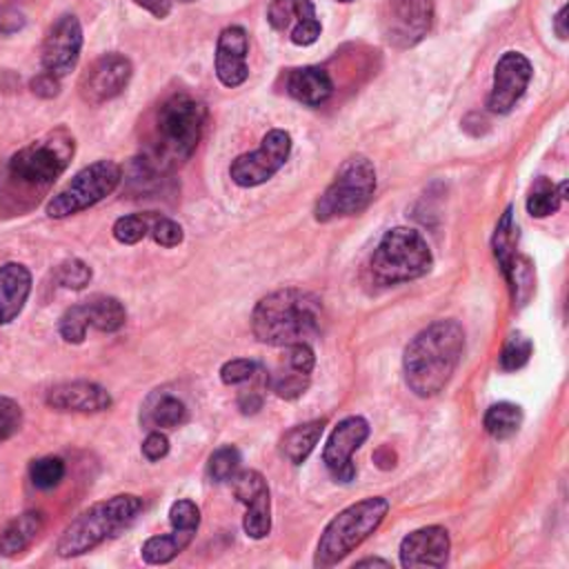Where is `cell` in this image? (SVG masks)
<instances>
[{"label":"cell","mask_w":569,"mask_h":569,"mask_svg":"<svg viewBox=\"0 0 569 569\" xmlns=\"http://www.w3.org/2000/svg\"><path fill=\"white\" fill-rule=\"evenodd\" d=\"M44 529L42 511H24L0 529V556L22 553Z\"/></svg>","instance_id":"7402d4cb"},{"label":"cell","mask_w":569,"mask_h":569,"mask_svg":"<svg viewBox=\"0 0 569 569\" xmlns=\"http://www.w3.org/2000/svg\"><path fill=\"white\" fill-rule=\"evenodd\" d=\"M167 453H169V438L160 431L147 433V438L142 440V456L149 462H156V460H162Z\"/></svg>","instance_id":"ee69618b"},{"label":"cell","mask_w":569,"mask_h":569,"mask_svg":"<svg viewBox=\"0 0 569 569\" xmlns=\"http://www.w3.org/2000/svg\"><path fill=\"white\" fill-rule=\"evenodd\" d=\"M509 287H511V296H513V302L518 307H525L527 300L531 298L533 293V264L527 256H520L516 253L505 267H500Z\"/></svg>","instance_id":"f1b7e54d"},{"label":"cell","mask_w":569,"mask_h":569,"mask_svg":"<svg viewBox=\"0 0 569 569\" xmlns=\"http://www.w3.org/2000/svg\"><path fill=\"white\" fill-rule=\"evenodd\" d=\"M369 438V422L362 416L342 418L322 449V462L336 482H351L356 478V465L351 456Z\"/></svg>","instance_id":"7c38bea8"},{"label":"cell","mask_w":569,"mask_h":569,"mask_svg":"<svg viewBox=\"0 0 569 569\" xmlns=\"http://www.w3.org/2000/svg\"><path fill=\"white\" fill-rule=\"evenodd\" d=\"M433 267V256L420 231L409 227L389 229L369 262L371 276L380 284H398L422 278Z\"/></svg>","instance_id":"52a82bcc"},{"label":"cell","mask_w":569,"mask_h":569,"mask_svg":"<svg viewBox=\"0 0 569 569\" xmlns=\"http://www.w3.org/2000/svg\"><path fill=\"white\" fill-rule=\"evenodd\" d=\"M22 425V409L16 400L0 396V442L9 440Z\"/></svg>","instance_id":"b9f144b4"},{"label":"cell","mask_w":569,"mask_h":569,"mask_svg":"<svg viewBox=\"0 0 569 569\" xmlns=\"http://www.w3.org/2000/svg\"><path fill=\"white\" fill-rule=\"evenodd\" d=\"M149 227H151V216L149 213H129V216H122L113 222L111 233L122 244H136L149 233Z\"/></svg>","instance_id":"d6a6232c"},{"label":"cell","mask_w":569,"mask_h":569,"mask_svg":"<svg viewBox=\"0 0 569 569\" xmlns=\"http://www.w3.org/2000/svg\"><path fill=\"white\" fill-rule=\"evenodd\" d=\"M262 407V396L256 389H244L238 396V409L242 413H256Z\"/></svg>","instance_id":"bcb514c9"},{"label":"cell","mask_w":569,"mask_h":569,"mask_svg":"<svg viewBox=\"0 0 569 569\" xmlns=\"http://www.w3.org/2000/svg\"><path fill=\"white\" fill-rule=\"evenodd\" d=\"M31 91L38 96V98H56L60 93V78H56L53 73L49 71H40L31 78Z\"/></svg>","instance_id":"f6af8a7d"},{"label":"cell","mask_w":569,"mask_h":569,"mask_svg":"<svg viewBox=\"0 0 569 569\" xmlns=\"http://www.w3.org/2000/svg\"><path fill=\"white\" fill-rule=\"evenodd\" d=\"M47 405L56 411H73V413H98L107 411L113 405L111 393L89 380H71V382H60L53 385L47 396Z\"/></svg>","instance_id":"d6986e66"},{"label":"cell","mask_w":569,"mask_h":569,"mask_svg":"<svg viewBox=\"0 0 569 569\" xmlns=\"http://www.w3.org/2000/svg\"><path fill=\"white\" fill-rule=\"evenodd\" d=\"M151 422L156 427L176 429L187 422V407L176 396H162L151 409Z\"/></svg>","instance_id":"e575fe53"},{"label":"cell","mask_w":569,"mask_h":569,"mask_svg":"<svg viewBox=\"0 0 569 569\" xmlns=\"http://www.w3.org/2000/svg\"><path fill=\"white\" fill-rule=\"evenodd\" d=\"M356 567H391V562L385 558H362L356 562Z\"/></svg>","instance_id":"816d5d0a"},{"label":"cell","mask_w":569,"mask_h":569,"mask_svg":"<svg viewBox=\"0 0 569 569\" xmlns=\"http://www.w3.org/2000/svg\"><path fill=\"white\" fill-rule=\"evenodd\" d=\"M56 280L60 287L64 289H84L91 280V267L78 258H71V260H64L58 264L56 269Z\"/></svg>","instance_id":"74e56055"},{"label":"cell","mask_w":569,"mask_h":569,"mask_svg":"<svg viewBox=\"0 0 569 569\" xmlns=\"http://www.w3.org/2000/svg\"><path fill=\"white\" fill-rule=\"evenodd\" d=\"M169 522L173 529L180 531H198L200 525V507L193 500H176L169 507Z\"/></svg>","instance_id":"f35d334b"},{"label":"cell","mask_w":569,"mask_h":569,"mask_svg":"<svg viewBox=\"0 0 569 569\" xmlns=\"http://www.w3.org/2000/svg\"><path fill=\"white\" fill-rule=\"evenodd\" d=\"M516 244H518V229L513 222V207H507L493 231V253L500 267H505L518 253Z\"/></svg>","instance_id":"f546056e"},{"label":"cell","mask_w":569,"mask_h":569,"mask_svg":"<svg viewBox=\"0 0 569 569\" xmlns=\"http://www.w3.org/2000/svg\"><path fill=\"white\" fill-rule=\"evenodd\" d=\"M531 62L520 51H507L500 56L493 69V84L487 98V107L493 113H509L525 96L531 80Z\"/></svg>","instance_id":"9a60e30c"},{"label":"cell","mask_w":569,"mask_h":569,"mask_svg":"<svg viewBox=\"0 0 569 569\" xmlns=\"http://www.w3.org/2000/svg\"><path fill=\"white\" fill-rule=\"evenodd\" d=\"M247 513L242 518V529L249 538L260 540L271 531V496L269 487H262L253 496H249L244 502Z\"/></svg>","instance_id":"484cf974"},{"label":"cell","mask_w":569,"mask_h":569,"mask_svg":"<svg viewBox=\"0 0 569 569\" xmlns=\"http://www.w3.org/2000/svg\"><path fill=\"white\" fill-rule=\"evenodd\" d=\"M567 4H562L560 7V11L556 13V18H553V31H556V36L560 38V40H567Z\"/></svg>","instance_id":"f907efd6"},{"label":"cell","mask_w":569,"mask_h":569,"mask_svg":"<svg viewBox=\"0 0 569 569\" xmlns=\"http://www.w3.org/2000/svg\"><path fill=\"white\" fill-rule=\"evenodd\" d=\"M373 462L380 467V469H391L396 465V453L391 451V447L382 445L376 453H373Z\"/></svg>","instance_id":"681fc988"},{"label":"cell","mask_w":569,"mask_h":569,"mask_svg":"<svg viewBox=\"0 0 569 569\" xmlns=\"http://www.w3.org/2000/svg\"><path fill=\"white\" fill-rule=\"evenodd\" d=\"M24 24V18L16 9H4L0 13V33H13Z\"/></svg>","instance_id":"c3c4849f"},{"label":"cell","mask_w":569,"mask_h":569,"mask_svg":"<svg viewBox=\"0 0 569 569\" xmlns=\"http://www.w3.org/2000/svg\"><path fill=\"white\" fill-rule=\"evenodd\" d=\"M485 431L496 440H507L518 433L522 425V409L513 402H496L485 411Z\"/></svg>","instance_id":"83f0119b"},{"label":"cell","mask_w":569,"mask_h":569,"mask_svg":"<svg viewBox=\"0 0 569 569\" xmlns=\"http://www.w3.org/2000/svg\"><path fill=\"white\" fill-rule=\"evenodd\" d=\"M338 2H351V0H338Z\"/></svg>","instance_id":"db71d44e"},{"label":"cell","mask_w":569,"mask_h":569,"mask_svg":"<svg viewBox=\"0 0 569 569\" xmlns=\"http://www.w3.org/2000/svg\"><path fill=\"white\" fill-rule=\"evenodd\" d=\"M313 365H316V356L307 342H293L287 347V367L311 376Z\"/></svg>","instance_id":"7bdbcfd3"},{"label":"cell","mask_w":569,"mask_h":569,"mask_svg":"<svg viewBox=\"0 0 569 569\" xmlns=\"http://www.w3.org/2000/svg\"><path fill=\"white\" fill-rule=\"evenodd\" d=\"M322 320V305L313 293L287 287L271 291L256 302L251 331L262 345L289 347L318 336Z\"/></svg>","instance_id":"7a4b0ae2"},{"label":"cell","mask_w":569,"mask_h":569,"mask_svg":"<svg viewBox=\"0 0 569 569\" xmlns=\"http://www.w3.org/2000/svg\"><path fill=\"white\" fill-rule=\"evenodd\" d=\"M258 371V365L249 358H233V360H227L222 367H220V380L224 385H240V382H247L256 376Z\"/></svg>","instance_id":"60d3db41"},{"label":"cell","mask_w":569,"mask_h":569,"mask_svg":"<svg viewBox=\"0 0 569 569\" xmlns=\"http://www.w3.org/2000/svg\"><path fill=\"white\" fill-rule=\"evenodd\" d=\"M247 53H249L247 31L238 24L224 27L218 36L216 58H213L216 76L224 87L233 89V87H240L247 80V76H249Z\"/></svg>","instance_id":"ac0fdd59"},{"label":"cell","mask_w":569,"mask_h":569,"mask_svg":"<svg viewBox=\"0 0 569 569\" xmlns=\"http://www.w3.org/2000/svg\"><path fill=\"white\" fill-rule=\"evenodd\" d=\"M267 20L276 31L289 29V38L298 47L313 44L322 31L311 0H271Z\"/></svg>","instance_id":"2e32d148"},{"label":"cell","mask_w":569,"mask_h":569,"mask_svg":"<svg viewBox=\"0 0 569 569\" xmlns=\"http://www.w3.org/2000/svg\"><path fill=\"white\" fill-rule=\"evenodd\" d=\"M240 469V451L233 445L218 447L207 462V476L211 482H229Z\"/></svg>","instance_id":"4dcf8cb0"},{"label":"cell","mask_w":569,"mask_h":569,"mask_svg":"<svg viewBox=\"0 0 569 569\" xmlns=\"http://www.w3.org/2000/svg\"><path fill=\"white\" fill-rule=\"evenodd\" d=\"M149 231H151V236H153V240L160 244V247H167V249H171V247H178L180 242H182V227L176 222V220H171V218H151V227H149Z\"/></svg>","instance_id":"ab89813d"},{"label":"cell","mask_w":569,"mask_h":569,"mask_svg":"<svg viewBox=\"0 0 569 569\" xmlns=\"http://www.w3.org/2000/svg\"><path fill=\"white\" fill-rule=\"evenodd\" d=\"M142 511V498L136 493H118L113 498L100 500L78 513L60 533L56 551L62 558L82 556L109 538H116L127 527L133 525Z\"/></svg>","instance_id":"3957f363"},{"label":"cell","mask_w":569,"mask_h":569,"mask_svg":"<svg viewBox=\"0 0 569 569\" xmlns=\"http://www.w3.org/2000/svg\"><path fill=\"white\" fill-rule=\"evenodd\" d=\"M133 76V64L122 53H104L82 73L78 89L89 104H102L120 96Z\"/></svg>","instance_id":"4fadbf2b"},{"label":"cell","mask_w":569,"mask_h":569,"mask_svg":"<svg viewBox=\"0 0 569 569\" xmlns=\"http://www.w3.org/2000/svg\"><path fill=\"white\" fill-rule=\"evenodd\" d=\"M82 305H84V311L89 318V327H96L98 331L113 333L120 327H124V322H127V309L113 296H93V298L84 300Z\"/></svg>","instance_id":"cb8c5ba5"},{"label":"cell","mask_w":569,"mask_h":569,"mask_svg":"<svg viewBox=\"0 0 569 569\" xmlns=\"http://www.w3.org/2000/svg\"><path fill=\"white\" fill-rule=\"evenodd\" d=\"M376 193V169L367 156L347 158L336 171L331 184L316 202L318 222L347 218L365 211Z\"/></svg>","instance_id":"ba28073f"},{"label":"cell","mask_w":569,"mask_h":569,"mask_svg":"<svg viewBox=\"0 0 569 569\" xmlns=\"http://www.w3.org/2000/svg\"><path fill=\"white\" fill-rule=\"evenodd\" d=\"M287 91L307 107H320L333 93V82L320 67H298L287 78Z\"/></svg>","instance_id":"44dd1931"},{"label":"cell","mask_w":569,"mask_h":569,"mask_svg":"<svg viewBox=\"0 0 569 569\" xmlns=\"http://www.w3.org/2000/svg\"><path fill=\"white\" fill-rule=\"evenodd\" d=\"M122 180V169L113 160H98L80 169L51 200L44 211L49 218H69L104 200Z\"/></svg>","instance_id":"9c48e42d"},{"label":"cell","mask_w":569,"mask_h":569,"mask_svg":"<svg viewBox=\"0 0 569 569\" xmlns=\"http://www.w3.org/2000/svg\"><path fill=\"white\" fill-rule=\"evenodd\" d=\"M31 293V273L20 262L0 267V325L16 320Z\"/></svg>","instance_id":"ffe728a7"},{"label":"cell","mask_w":569,"mask_h":569,"mask_svg":"<svg viewBox=\"0 0 569 569\" xmlns=\"http://www.w3.org/2000/svg\"><path fill=\"white\" fill-rule=\"evenodd\" d=\"M291 153V136L284 129H271L264 133L258 149L240 153L229 164V176L238 187H258L273 178Z\"/></svg>","instance_id":"30bf717a"},{"label":"cell","mask_w":569,"mask_h":569,"mask_svg":"<svg viewBox=\"0 0 569 569\" xmlns=\"http://www.w3.org/2000/svg\"><path fill=\"white\" fill-rule=\"evenodd\" d=\"M309 387V376L293 371L291 367H287V371H276V376L271 378V389L278 398L284 400H296L300 398Z\"/></svg>","instance_id":"8d00e7d4"},{"label":"cell","mask_w":569,"mask_h":569,"mask_svg":"<svg viewBox=\"0 0 569 569\" xmlns=\"http://www.w3.org/2000/svg\"><path fill=\"white\" fill-rule=\"evenodd\" d=\"M207 109L189 93L169 96L156 116V156L160 162H184L196 151Z\"/></svg>","instance_id":"5b68a950"},{"label":"cell","mask_w":569,"mask_h":569,"mask_svg":"<svg viewBox=\"0 0 569 569\" xmlns=\"http://www.w3.org/2000/svg\"><path fill=\"white\" fill-rule=\"evenodd\" d=\"M533 351V345L529 338L513 333L507 338L502 351H500V367L505 371H516L529 362V356Z\"/></svg>","instance_id":"d590c367"},{"label":"cell","mask_w":569,"mask_h":569,"mask_svg":"<svg viewBox=\"0 0 569 569\" xmlns=\"http://www.w3.org/2000/svg\"><path fill=\"white\" fill-rule=\"evenodd\" d=\"M465 349V331L453 320H436L418 331L405 347L402 371L407 387L420 396L431 398L451 380Z\"/></svg>","instance_id":"6da1fadb"},{"label":"cell","mask_w":569,"mask_h":569,"mask_svg":"<svg viewBox=\"0 0 569 569\" xmlns=\"http://www.w3.org/2000/svg\"><path fill=\"white\" fill-rule=\"evenodd\" d=\"M87 329H89V318H87V311H84V305H71L62 316H60V322H58V331L62 336L64 342L69 345H80L84 342L87 338Z\"/></svg>","instance_id":"836d02e7"},{"label":"cell","mask_w":569,"mask_h":569,"mask_svg":"<svg viewBox=\"0 0 569 569\" xmlns=\"http://www.w3.org/2000/svg\"><path fill=\"white\" fill-rule=\"evenodd\" d=\"M133 2L142 9H147L156 18H167L171 13L176 0H133Z\"/></svg>","instance_id":"7dc6e473"},{"label":"cell","mask_w":569,"mask_h":569,"mask_svg":"<svg viewBox=\"0 0 569 569\" xmlns=\"http://www.w3.org/2000/svg\"><path fill=\"white\" fill-rule=\"evenodd\" d=\"M73 153H76V140L71 131L64 127H58L53 131H47L38 140L24 144L22 149H18L11 156L7 169L18 184L27 189L44 191L56 182V178L62 176Z\"/></svg>","instance_id":"8992f818"},{"label":"cell","mask_w":569,"mask_h":569,"mask_svg":"<svg viewBox=\"0 0 569 569\" xmlns=\"http://www.w3.org/2000/svg\"><path fill=\"white\" fill-rule=\"evenodd\" d=\"M567 198V182H560L558 187L549 182L547 178H538L527 196V211L533 218L551 216L560 209V202Z\"/></svg>","instance_id":"4316f807"},{"label":"cell","mask_w":569,"mask_h":569,"mask_svg":"<svg viewBox=\"0 0 569 569\" xmlns=\"http://www.w3.org/2000/svg\"><path fill=\"white\" fill-rule=\"evenodd\" d=\"M82 51V27L80 20L71 13L60 16L47 31L42 42V69L56 78H64L76 69Z\"/></svg>","instance_id":"5bb4252c"},{"label":"cell","mask_w":569,"mask_h":569,"mask_svg":"<svg viewBox=\"0 0 569 569\" xmlns=\"http://www.w3.org/2000/svg\"><path fill=\"white\" fill-rule=\"evenodd\" d=\"M387 511H389V500L382 496H371L345 507L338 516L329 520V525L320 533L313 565L331 567L340 562L347 553L360 547L382 525Z\"/></svg>","instance_id":"277c9868"},{"label":"cell","mask_w":569,"mask_h":569,"mask_svg":"<svg viewBox=\"0 0 569 569\" xmlns=\"http://www.w3.org/2000/svg\"><path fill=\"white\" fill-rule=\"evenodd\" d=\"M433 0H387L382 11L385 40L398 49L418 44L431 29Z\"/></svg>","instance_id":"8fae6325"},{"label":"cell","mask_w":569,"mask_h":569,"mask_svg":"<svg viewBox=\"0 0 569 569\" xmlns=\"http://www.w3.org/2000/svg\"><path fill=\"white\" fill-rule=\"evenodd\" d=\"M322 429H325V420H309V422L296 425L289 431H284V436L280 438L282 458L289 460L291 465L305 462L309 458V453L313 451V447L318 445Z\"/></svg>","instance_id":"603a6c76"},{"label":"cell","mask_w":569,"mask_h":569,"mask_svg":"<svg viewBox=\"0 0 569 569\" xmlns=\"http://www.w3.org/2000/svg\"><path fill=\"white\" fill-rule=\"evenodd\" d=\"M196 531H180V529H173L171 533H164V536H151L142 542V560L149 562V565H164L169 560H173L180 551H184L191 540H193Z\"/></svg>","instance_id":"d4e9b609"},{"label":"cell","mask_w":569,"mask_h":569,"mask_svg":"<svg viewBox=\"0 0 569 569\" xmlns=\"http://www.w3.org/2000/svg\"><path fill=\"white\" fill-rule=\"evenodd\" d=\"M180 2H196V0H180Z\"/></svg>","instance_id":"f5cc1de1"},{"label":"cell","mask_w":569,"mask_h":569,"mask_svg":"<svg viewBox=\"0 0 569 569\" xmlns=\"http://www.w3.org/2000/svg\"><path fill=\"white\" fill-rule=\"evenodd\" d=\"M64 460L58 456H42L31 460L29 478L38 489H53L64 478Z\"/></svg>","instance_id":"1f68e13d"},{"label":"cell","mask_w":569,"mask_h":569,"mask_svg":"<svg viewBox=\"0 0 569 569\" xmlns=\"http://www.w3.org/2000/svg\"><path fill=\"white\" fill-rule=\"evenodd\" d=\"M451 540L449 531L440 525L420 527L411 533H407L400 542V565L405 569H418V567H445L449 560Z\"/></svg>","instance_id":"e0dca14e"}]
</instances>
